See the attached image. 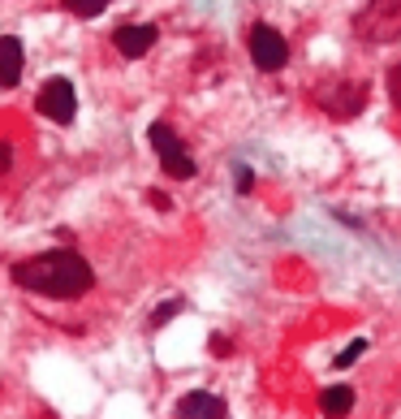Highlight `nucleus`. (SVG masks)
<instances>
[{
    "instance_id": "2",
    "label": "nucleus",
    "mask_w": 401,
    "mask_h": 419,
    "mask_svg": "<svg viewBox=\"0 0 401 419\" xmlns=\"http://www.w3.org/2000/svg\"><path fill=\"white\" fill-rule=\"evenodd\" d=\"M354 39L371 48L401 39V0H367L354 13Z\"/></svg>"
},
{
    "instance_id": "17",
    "label": "nucleus",
    "mask_w": 401,
    "mask_h": 419,
    "mask_svg": "<svg viewBox=\"0 0 401 419\" xmlns=\"http://www.w3.org/2000/svg\"><path fill=\"white\" fill-rule=\"evenodd\" d=\"M9 164H13V143H9V139H0V173H5Z\"/></svg>"
},
{
    "instance_id": "1",
    "label": "nucleus",
    "mask_w": 401,
    "mask_h": 419,
    "mask_svg": "<svg viewBox=\"0 0 401 419\" xmlns=\"http://www.w3.org/2000/svg\"><path fill=\"white\" fill-rule=\"evenodd\" d=\"M9 277L17 290L27 294H43V299H82L95 285V268L87 264V255H78L73 246H57V251H39L31 260H17L9 268Z\"/></svg>"
},
{
    "instance_id": "7",
    "label": "nucleus",
    "mask_w": 401,
    "mask_h": 419,
    "mask_svg": "<svg viewBox=\"0 0 401 419\" xmlns=\"http://www.w3.org/2000/svg\"><path fill=\"white\" fill-rule=\"evenodd\" d=\"M156 39H160V31L152 27V22H125V27H117L112 31V48L125 57V61H138V57H147L156 48Z\"/></svg>"
},
{
    "instance_id": "12",
    "label": "nucleus",
    "mask_w": 401,
    "mask_h": 419,
    "mask_svg": "<svg viewBox=\"0 0 401 419\" xmlns=\"http://www.w3.org/2000/svg\"><path fill=\"white\" fill-rule=\"evenodd\" d=\"M367 350H371V341H367V337H358V341H349V346H345V350L337 355V367H349V363H358V359L367 355Z\"/></svg>"
},
{
    "instance_id": "10",
    "label": "nucleus",
    "mask_w": 401,
    "mask_h": 419,
    "mask_svg": "<svg viewBox=\"0 0 401 419\" xmlns=\"http://www.w3.org/2000/svg\"><path fill=\"white\" fill-rule=\"evenodd\" d=\"M349 411H354V389L349 385H328L319 393V415L323 419H345Z\"/></svg>"
},
{
    "instance_id": "11",
    "label": "nucleus",
    "mask_w": 401,
    "mask_h": 419,
    "mask_svg": "<svg viewBox=\"0 0 401 419\" xmlns=\"http://www.w3.org/2000/svg\"><path fill=\"white\" fill-rule=\"evenodd\" d=\"M112 0H61V9H69L73 17H99Z\"/></svg>"
},
{
    "instance_id": "15",
    "label": "nucleus",
    "mask_w": 401,
    "mask_h": 419,
    "mask_svg": "<svg viewBox=\"0 0 401 419\" xmlns=\"http://www.w3.org/2000/svg\"><path fill=\"white\" fill-rule=\"evenodd\" d=\"M212 355H216V359H224V355H233V346H229V337H220V333H216V337H212Z\"/></svg>"
},
{
    "instance_id": "14",
    "label": "nucleus",
    "mask_w": 401,
    "mask_h": 419,
    "mask_svg": "<svg viewBox=\"0 0 401 419\" xmlns=\"http://www.w3.org/2000/svg\"><path fill=\"white\" fill-rule=\"evenodd\" d=\"M388 100H393V108H401V61L388 69Z\"/></svg>"
},
{
    "instance_id": "6",
    "label": "nucleus",
    "mask_w": 401,
    "mask_h": 419,
    "mask_svg": "<svg viewBox=\"0 0 401 419\" xmlns=\"http://www.w3.org/2000/svg\"><path fill=\"white\" fill-rule=\"evenodd\" d=\"M363 104H367V83H358V78L333 83L328 91H323V100H319V108L328 113V117H337V121H349Z\"/></svg>"
},
{
    "instance_id": "8",
    "label": "nucleus",
    "mask_w": 401,
    "mask_h": 419,
    "mask_svg": "<svg viewBox=\"0 0 401 419\" xmlns=\"http://www.w3.org/2000/svg\"><path fill=\"white\" fill-rule=\"evenodd\" d=\"M224 415H229L224 398H216V393H207V389H190L177 402V419H224Z\"/></svg>"
},
{
    "instance_id": "16",
    "label": "nucleus",
    "mask_w": 401,
    "mask_h": 419,
    "mask_svg": "<svg viewBox=\"0 0 401 419\" xmlns=\"http://www.w3.org/2000/svg\"><path fill=\"white\" fill-rule=\"evenodd\" d=\"M238 190H242V194L255 190V173H250V169H238Z\"/></svg>"
},
{
    "instance_id": "4",
    "label": "nucleus",
    "mask_w": 401,
    "mask_h": 419,
    "mask_svg": "<svg viewBox=\"0 0 401 419\" xmlns=\"http://www.w3.org/2000/svg\"><path fill=\"white\" fill-rule=\"evenodd\" d=\"M246 48H250V61H255L259 73H281L289 65V39L277 27H268V22H255V27H250Z\"/></svg>"
},
{
    "instance_id": "3",
    "label": "nucleus",
    "mask_w": 401,
    "mask_h": 419,
    "mask_svg": "<svg viewBox=\"0 0 401 419\" xmlns=\"http://www.w3.org/2000/svg\"><path fill=\"white\" fill-rule=\"evenodd\" d=\"M147 143H152V152H156V160H160V169L168 178H177V182H190L198 169H194V156L186 152V143H182V134L168 126V121H152L147 126Z\"/></svg>"
},
{
    "instance_id": "18",
    "label": "nucleus",
    "mask_w": 401,
    "mask_h": 419,
    "mask_svg": "<svg viewBox=\"0 0 401 419\" xmlns=\"http://www.w3.org/2000/svg\"><path fill=\"white\" fill-rule=\"evenodd\" d=\"M147 199H152L156 208H164V212H168V194H164V190H152V194H147Z\"/></svg>"
},
{
    "instance_id": "5",
    "label": "nucleus",
    "mask_w": 401,
    "mask_h": 419,
    "mask_svg": "<svg viewBox=\"0 0 401 419\" xmlns=\"http://www.w3.org/2000/svg\"><path fill=\"white\" fill-rule=\"evenodd\" d=\"M35 108H39V117H48V121H57V126H73V117H78V95H73V83L69 78H48L43 87H39V95H35Z\"/></svg>"
},
{
    "instance_id": "13",
    "label": "nucleus",
    "mask_w": 401,
    "mask_h": 419,
    "mask_svg": "<svg viewBox=\"0 0 401 419\" xmlns=\"http://www.w3.org/2000/svg\"><path fill=\"white\" fill-rule=\"evenodd\" d=\"M177 311H182V299H173V303H160V307L152 311V329L168 325V320H173V315H177Z\"/></svg>"
},
{
    "instance_id": "9",
    "label": "nucleus",
    "mask_w": 401,
    "mask_h": 419,
    "mask_svg": "<svg viewBox=\"0 0 401 419\" xmlns=\"http://www.w3.org/2000/svg\"><path fill=\"white\" fill-rule=\"evenodd\" d=\"M22 69H27V48H22L17 35H0V87H17Z\"/></svg>"
}]
</instances>
